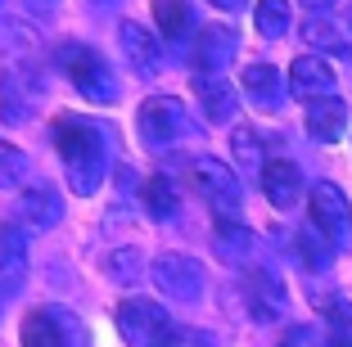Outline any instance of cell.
Returning a JSON list of instances; mask_svg holds the SVG:
<instances>
[{
  "label": "cell",
  "mask_w": 352,
  "mask_h": 347,
  "mask_svg": "<svg viewBox=\"0 0 352 347\" xmlns=\"http://www.w3.org/2000/svg\"><path fill=\"white\" fill-rule=\"evenodd\" d=\"M54 149L63 158V176H68V190L82 199H91L104 185L109 172V140L95 122L73 117V113H59L54 117Z\"/></svg>",
  "instance_id": "cell-1"
},
{
  "label": "cell",
  "mask_w": 352,
  "mask_h": 347,
  "mask_svg": "<svg viewBox=\"0 0 352 347\" xmlns=\"http://www.w3.org/2000/svg\"><path fill=\"white\" fill-rule=\"evenodd\" d=\"M54 63L63 68V77L73 82V91L82 95V100H91V104H118V95H122V91H118V77H113L109 59H104L95 45L68 41V45H59Z\"/></svg>",
  "instance_id": "cell-2"
},
{
  "label": "cell",
  "mask_w": 352,
  "mask_h": 347,
  "mask_svg": "<svg viewBox=\"0 0 352 347\" xmlns=\"http://www.w3.org/2000/svg\"><path fill=\"white\" fill-rule=\"evenodd\" d=\"M113 320H118V334H122L126 347H167V338L176 329L154 298H126V302H118Z\"/></svg>",
  "instance_id": "cell-3"
},
{
  "label": "cell",
  "mask_w": 352,
  "mask_h": 347,
  "mask_svg": "<svg viewBox=\"0 0 352 347\" xmlns=\"http://www.w3.org/2000/svg\"><path fill=\"white\" fill-rule=\"evenodd\" d=\"M190 190H195L217 216H239L244 190H239V176L230 172L221 158H195V163H190Z\"/></svg>",
  "instance_id": "cell-4"
},
{
  "label": "cell",
  "mask_w": 352,
  "mask_h": 347,
  "mask_svg": "<svg viewBox=\"0 0 352 347\" xmlns=\"http://www.w3.org/2000/svg\"><path fill=\"white\" fill-rule=\"evenodd\" d=\"M135 126H140V140H145L149 149H167V144H176L190 131V113H186V104L172 100V95H154V100L140 104Z\"/></svg>",
  "instance_id": "cell-5"
},
{
  "label": "cell",
  "mask_w": 352,
  "mask_h": 347,
  "mask_svg": "<svg viewBox=\"0 0 352 347\" xmlns=\"http://www.w3.org/2000/svg\"><path fill=\"white\" fill-rule=\"evenodd\" d=\"M149 276H154V289L172 302H199L204 298V266L186 253H158L149 262Z\"/></svg>",
  "instance_id": "cell-6"
},
{
  "label": "cell",
  "mask_w": 352,
  "mask_h": 347,
  "mask_svg": "<svg viewBox=\"0 0 352 347\" xmlns=\"http://www.w3.org/2000/svg\"><path fill=\"white\" fill-rule=\"evenodd\" d=\"M307 208H311V225H316L334 248H343L352 239V208H348V199H343L339 185L316 181L311 194H307Z\"/></svg>",
  "instance_id": "cell-7"
},
{
  "label": "cell",
  "mask_w": 352,
  "mask_h": 347,
  "mask_svg": "<svg viewBox=\"0 0 352 347\" xmlns=\"http://www.w3.org/2000/svg\"><path fill=\"white\" fill-rule=\"evenodd\" d=\"M19 338H23V347H77L82 325L63 306H36V311L23 316Z\"/></svg>",
  "instance_id": "cell-8"
},
{
  "label": "cell",
  "mask_w": 352,
  "mask_h": 347,
  "mask_svg": "<svg viewBox=\"0 0 352 347\" xmlns=\"http://www.w3.org/2000/svg\"><path fill=\"white\" fill-rule=\"evenodd\" d=\"M239 289H244V306H249L253 320L271 325V320L285 316V284H280L276 271H267V266H249L244 280H239Z\"/></svg>",
  "instance_id": "cell-9"
},
{
  "label": "cell",
  "mask_w": 352,
  "mask_h": 347,
  "mask_svg": "<svg viewBox=\"0 0 352 347\" xmlns=\"http://www.w3.org/2000/svg\"><path fill=\"white\" fill-rule=\"evenodd\" d=\"M235 27H226V23H208V27L195 32V45H190V63H195V72H204V77H217V72H226V63L235 59Z\"/></svg>",
  "instance_id": "cell-10"
},
{
  "label": "cell",
  "mask_w": 352,
  "mask_h": 347,
  "mask_svg": "<svg viewBox=\"0 0 352 347\" xmlns=\"http://www.w3.org/2000/svg\"><path fill=\"white\" fill-rule=\"evenodd\" d=\"M118 45H122V54L131 59L135 72L154 77V72L163 68V45H158V36L149 27H140V23H131V19L118 23Z\"/></svg>",
  "instance_id": "cell-11"
},
{
  "label": "cell",
  "mask_w": 352,
  "mask_h": 347,
  "mask_svg": "<svg viewBox=\"0 0 352 347\" xmlns=\"http://www.w3.org/2000/svg\"><path fill=\"white\" fill-rule=\"evenodd\" d=\"M289 91L298 95V100H330L334 95V72L330 63L321 59V54H298L289 68Z\"/></svg>",
  "instance_id": "cell-12"
},
{
  "label": "cell",
  "mask_w": 352,
  "mask_h": 347,
  "mask_svg": "<svg viewBox=\"0 0 352 347\" xmlns=\"http://www.w3.org/2000/svg\"><path fill=\"white\" fill-rule=\"evenodd\" d=\"M19 216L28 230H54L63 221V199L54 185H28L19 194Z\"/></svg>",
  "instance_id": "cell-13"
},
{
  "label": "cell",
  "mask_w": 352,
  "mask_h": 347,
  "mask_svg": "<svg viewBox=\"0 0 352 347\" xmlns=\"http://www.w3.org/2000/svg\"><path fill=\"white\" fill-rule=\"evenodd\" d=\"M262 194H267L271 208H294L302 199V172L298 163H289V158H271L267 167H262Z\"/></svg>",
  "instance_id": "cell-14"
},
{
  "label": "cell",
  "mask_w": 352,
  "mask_h": 347,
  "mask_svg": "<svg viewBox=\"0 0 352 347\" xmlns=\"http://www.w3.org/2000/svg\"><path fill=\"white\" fill-rule=\"evenodd\" d=\"M28 280V235L19 225H0V293H19Z\"/></svg>",
  "instance_id": "cell-15"
},
{
  "label": "cell",
  "mask_w": 352,
  "mask_h": 347,
  "mask_svg": "<svg viewBox=\"0 0 352 347\" xmlns=\"http://www.w3.org/2000/svg\"><path fill=\"white\" fill-rule=\"evenodd\" d=\"M239 86H244L249 104H258V109H267V113H276L280 104H285V95H289V82H285L271 63H249L244 77H239Z\"/></svg>",
  "instance_id": "cell-16"
},
{
  "label": "cell",
  "mask_w": 352,
  "mask_h": 347,
  "mask_svg": "<svg viewBox=\"0 0 352 347\" xmlns=\"http://www.w3.org/2000/svg\"><path fill=\"white\" fill-rule=\"evenodd\" d=\"M195 95H199V104H204V117L208 122H230V117H235V109H239V91L235 86L226 82V77H204V72H199L195 77Z\"/></svg>",
  "instance_id": "cell-17"
},
{
  "label": "cell",
  "mask_w": 352,
  "mask_h": 347,
  "mask_svg": "<svg viewBox=\"0 0 352 347\" xmlns=\"http://www.w3.org/2000/svg\"><path fill=\"white\" fill-rule=\"evenodd\" d=\"M348 131V104L343 100H311L307 104V135L321 144H334L339 135Z\"/></svg>",
  "instance_id": "cell-18"
},
{
  "label": "cell",
  "mask_w": 352,
  "mask_h": 347,
  "mask_svg": "<svg viewBox=\"0 0 352 347\" xmlns=\"http://www.w3.org/2000/svg\"><path fill=\"white\" fill-rule=\"evenodd\" d=\"M298 36H302V45H311L316 54H334V59L352 63V45H348V36H343V32L334 27L330 19H321V14H311V19L298 27Z\"/></svg>",
  "instance_id": "cell-19"
},
{
  "label": "cell",
  "mask_w": 352,
  "mask_h": 347,
  "mask_svg": "<svg viewBox=\"0 0 352 347\" xmlns=\"http://www.w3.org/2000/svg\"><path fill=\"white\" fill-rule=\"evenodd\" d=\"M140 199H145V208L158 221H172V216L181 212V190H176L167 176H149V181L140 185Z\"/></svg>",
  "instance_id": "cell-20"
},
{
  "label": "cell",
  "mask_w": 352,
  "mask_h": 347,
  "mask_svg": "<svg viewBox=\"0 0 352 347\" xmlns=\"http://www.w3.org/2000/svg\"><path fill=\"white\" fill-rule=\"evenodd\" d=\"M212 248H217L226 262H244L253 248V235H249V225H239L235 216H221L217 221V235H212Z\"/></svg>",
  "instance_id": "cell-21"
},
{
  "label": "cell",
  "mask_w": 352,
  "mask_h": 347,
  "mask_svg": "<svg viewBox=\"0 0 352 347\" xmlns=\"http://www.w3.org/2000/svg\"><path fill=\"white\" fill-rule=\"evenodd\" d=\"M154 23L167 41H181L195 23V10H190V0H154Z\"/></svg>",
  "instance_id": "cell-22"
},
{
  "label": "cell",
  "mask_w": 352,
  "mask_h": 347,
  "mask_svg": "<svg viewBox=\"0 0 352 347\" xmlns=\"http://www.w3.org/2000/svg\"><path fill=\"white\" fill-rule=\"evenodd\" d=\"M325 338H330V347H352V302L348 298H325Z\"/></svg>",
  "instance_id": "cell-23"
},
{
  "label": "cell",
  "mask_w": 352,
  "mask_h": 347,
  "mask_svg": "<svg viewBox=\"0 0 352 347\" xmlns=\"http://www.w3.org/2000/svg\"><path fill=\"white\" fill-rule=\"evenodd\" d=\"M253 23L267 41H280L285 32H289L294 14H289V0H258V10H253Z\"/></svg>",
  "instance_id": "cell-24"
},
{
  "label": "cell",
  "mask_w": 352,
  "mask_h": 347,
  "mask_svg": "<svg viewBox=\"0 0 352 347\" xmlns=\"http://www.w3.org/2000/svg\"><path fill=\"white\" fill-rule=\"evenodd\" d=\"M294 248H298V257H302V266H307V271H325V266H330V257H334V244L321 235V230H316V225L298 230Z\"/></svg>",
  "instance_id": "cell-25"
},
{
  "label": "cell",
  "mask_w": 352,
  "mask_h": 347,
  "mask_svg": "<svg viewBox=\"0 0 352 347\" xmlns=\"http://www.w3.org/2000/svg\"><path fill=\"white\" fill-rule=\"evenodd\" d=\"M230 153H235V163L244 167V172H258L262 176V135L253 131V126H235L230 131Z\"/></svg>",
  "instance_id": "cell-26"
},
{
  "label": "cell",
  "mask_w": 352,
  "mask_h": 347,
  "mask_svg": "<svg viewBox=\"0 0 352 347\" xmlns=\"http://www.w3.org/2000/svg\"><path fill=\"white\" fill-rule=\"evenodd\" d=\"M28 181V153L14 149L10 140H0V194H10Z\"/></svg>",
  "instance_id": "cell-27"
},
{
  "label": "cell",
  "mask_w": 352,
  "mask_h": 347,
  "mask_svg": "<svg viewBox=\"0 0 352 347\" xmlns=\"http://www.w3.org/2000/svg\"><path fill=\"white\" fill-rule=\"evenodd\" d=\"M104 271H109V280H118V284H135L149 266H145V257L135 253V248H118V253H109Z\"/></svg>",
  "instance_id": "cell-28"
},
{
  "label": "cell",
  "mask_w": 352,
  "mask_h": 347,
  "mask_svg": "<svg viewBox=\"0 0 352 347\" xmlns=\"http://www.w3.org/2000/svg\"><path fill=\"white\" fill-rule=\"evenodd\" d=\"M167 347H221L217 334H208V329H190V325H176Z\"/></svg>",
  "instance_id": "cell-29"
},
{
  "label": "cell",
  "mask_w": 352,
  "mask_h": 347,
  "mask_svg": "<svg viewBox=\"0 0 352 347\" xmlns=\"http://www.w3.org/2000/svg\"><path fill=\"white\" fill-rule=\"evenodd\" d=\"M208 5H217V10H226V14H239V10H249V0H208Z\"/></svg>",
  "instance_id": "cell-30"
},
{
  "label": "cell",
  "mask_w": 352,
  "mask_h": 347,
  "mask_svg": "<svg viewBox=\"0 0 352 347\" xmlns=\"http://www.w3.org/2000/svg\"><path fill=\"white\" fill-rule=\"evenodd\" d=\"M307 5H311V10H330L334 0H307Z\"/></svg>",
  "instance_id": "cell-31"
}]
</instances>
